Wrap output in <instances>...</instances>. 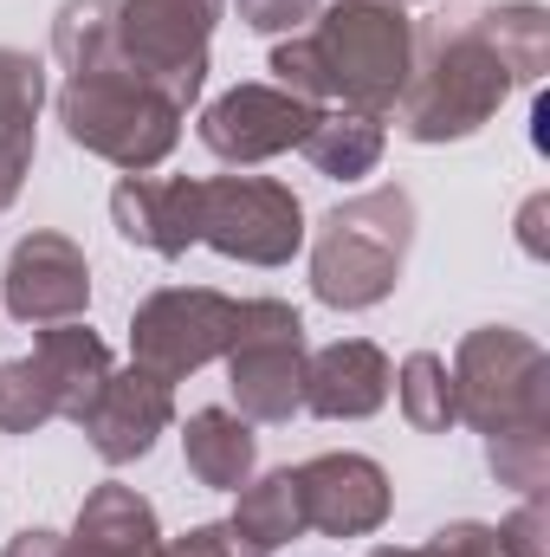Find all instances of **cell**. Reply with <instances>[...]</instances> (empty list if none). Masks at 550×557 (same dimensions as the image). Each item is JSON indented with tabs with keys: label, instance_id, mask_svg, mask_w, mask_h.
I'll list each match as a JSON object with an SVG mask.
<instances>
[{
	"label": "cell",
	"instance_id": "cell-8",
	"mask_svg": "<svg viewBox=\"0 0 550 557\" xmlns=\"http://www.w3.org/2000/svg\"><path fill=\"white\" fill-rule=\"evenodd\" d=\"M201 247L247 260V267H285L304 247V201L273 175H208Z\"/></svg>",
	"mask_w": 550,
	"mask_h": 557
},
{
	"label": "cell",
	"instance_id": "cell-7",
	"mask_svg": "<svg viewBox=\"0 0 550 557\" xmlns=\"http://www.w3.org/2000/svg\"><path fill=\"white\" fill-rule=\"evenodd\" d=\"M227 0H117V52L182 111L208 85V46Z\"/></svg>",
	"mask_w": 550,
	"mask_h": 557
},
{
	"label": "cell",
	"instance_id": "cell-3",
	"mask_svg": "<svg viewBox=\"0 0 550 557\" xmlns=\"http://www.w3.org/2000/svg\"><path fill=\"white\" fill-rule=\"evenodd\" d=\"M518 85H512L505 59L492 52L486 26L473 13L434 20L427 33H414V65L396 98V124L409 143H466L499 117V104Z\"/></svg>",
	"mask_w": 550,
	"mask_h": 557
},
{
	"label": "cell",
	"instance_id": "cell-20",
	"mask_svg": "<svg viewBox=\"0 0 550 557\" xmlns=\"http://www.w3.org/2000/svg\"><path fill=\"white\" fill-rule=\"evenodd\" d=\"M473 20L486 26L492 52L505 59L512 85H538L550 72V13L538 0H505V7H473Z\"/></svg>",
	"mask_w": 550,
	"mask_h": 557
},
{
	"label": "cell",
	"instance_id": "cell-12",
	"mask_svg": "<svg viewBox=\"0 0 550 557\" xmlns=\"http://www.w3.org/2000/svg\"><path fill=\"white\" fill-rule=\"evenodd\" d=\"M291 480H298L304 532L324 539H370L396 506L389 473L370 454H311L304 467H291Z\"/></svg>",
	"mask_w": 550,
	"mask_h": 557
},
{
	"label": "cell",
	"instance_id": "cell-17",
	"mask_svg": "<svg viewBox=\"0 0 550 557\" xmlns=\"http://www.w3.org/2000/svg\"><path fill=\"white\" fill-rule=\"evenodd\" d=\"M182 454H188V473L214 493H240L260 467V434L240 409H195L182 428Z\"/></svg>",
	"mask_w": 550,
	"mask_h": 557
},
{
	"label": "cell",
	"instance_id": "cell-1",
	"mask_svg": "<svg viewBox=\"0 0 550 557\" xmlns=\"http://www.w3.org/2000/svg\"><path fill=\"white\" fill-rule=\"evenodd\" d=\"M52 52L65 65L59 124L85 156L124 175H149L182 143L188 111L117 52V0H65L52 20Z\"/></svg>",
	"mask_w": 550,
	"mask_h": 557
},
{
	"label": "cell",
	"instance_id": "cell-28",
	"mask_svg": "<svg viewBox=\"0 0 550 557\" xmlns=\"http://www.w3.org/2000/svg\"><path fill=\"white\" fill-rule=\"evenodd\" d=\"M162 557H266V552H260V545H247L234 525H195V532L168 539Z\"/></svg>",
	"mask_w": 550,
	"mask_h": 557
},
{
	"label": "cell",
	"instance_id": "cell-27",
	"mask_svg": "<svg viewBox=\"0 0 550 557\" xmlns=\"http://www.w3.org/2000/svg\"><path fill=\"white\" fill-rule=\"evenodd\" d=\"M317 7H324V0H240V26L285 39V33H304V26L317 20Z\"/></svg>",
	"mask_w": 550,
	"mask_h": 557
},
{
	"label": "cell",
	"instance_id": "cell-24",
	"mask_svg": "<svg viewBox=\"0 0 550 557\" xmlns=\"http://www.w3.org/2000/svg\"><path fill=\"white\" fill-rule=\"evenodd\" d=\"M46 421H59V383L39 350L0 363V434H39Z\"/></svg>",
	"mask_w": 550,
	"mask_h": 557
},
{
	"label": "cell",
	"instance_id": "cell-25",
	"mask_svg": "<svg viewBox=\"0 0 550 557\" xmlns=\"http://www.w3.org/2000/svg\"><path fill=\"white\" fill-rule=\"evenodd\" d=\"M486 467L499 486L538 499L550 486V428H518V434H492L486 441Z\"/></svg>",
	"mask_w": 550,
	"mask_h": 557
},
{
	"label": "cell",
	"instance_id": "cell-13",
	"mask_svg": "<svg viewBox=\"0 0 550 557\" xmlns=\"http://www.w3.org/2000/svg\"><path fill=\"white\" fill-rule=\"evenodd\" d=\"M168 421H175V383H162L142 363H130V370L104 376V389L91 396L78 428H85V441H91V454L104 467H130V460H142L155 447V434Z\"/></svg>",
	"mask_w": 550,
	"mask_h": 557
},
{
	"label": "cell",
	"instance_id": "cell-4",
	"mask_svg": "<svg viewBox=\"0 0 550 557\" xmlns=\"http://www.w3.org/2000/svg\"><path fill=\"white\" fill-rule=\"evenodd\" d=\"M414 247V195L409 188H370L337 201L317 221L311 240V292L330 311H370L396 292Z\"/></svg>",
	"mask_w": 550,
	"mask_h": 557
},
{
	"label": "cell",
	"instance_id": "cell-33",
	"mask_svg": "<svg viewBox=\"0 0 550 557\" xmlns=\"http://www.w3.org/2000/svg\"><path fill=\"white\" fill-rule=\"evenodd\" d=\"M370 557H440L434 545H376Z\"/></svg>",
	"mask_w": 550,
	"mask_h": 557
},
{
	"label": "cell",
	"instance_id": "cell-29",
	"mask_svg": "<svg viewBox=\"0 0 550 557\" xmlns=\"http://www.w3.org/2000/svg\"><path fill=\"white\" fill-rule=\"evenodd\" d=\"M427 545H434L440 557H505L499 532H492V525H479V519H453V525H440Z\"/></svg>",
	"mask_w": 550,
	"mask_h": 557
},
{
	"label": "cell",
	"instance_id": "cell-9",
	"mask_svg": "<svg viewBox=\"0 0 550 557\" xmlns=\"http://www.w3.org/2000/svg\"><path fill=\"white\" fill-rule=\"evenodd\" d=\"M304 318L285 298H247V331L227 350V389L247 421H291L304 409Z\"/></svg>",
	"mask_w": 550,
	"mask_h": 557
},
{
	"label": "cell",
	"instance_id": "cell-31",
	"mask_svg": "<svg viewBox=\"0 0 550 557\" xmlns=\"http://www.w3.org/2000/svg\"><path fill=\"white\" fill-rule=\"evenodd\" d=\"M545 214H550L545 195L525 201V214H518V240H525V253H545Z\"/></svg>",
	"mask_w": 550,
	"mask_h": 557
},
{
	"label": "cell",
	"instance_id": "cell-16",
	"mask_svg": "<svg viewBox=\"0 0 550 557\" xmlns=\"http://www.w3.org/2000/svg\"><path fill=\"white\" fill-rule=\"evenodd\" d=\"M65 557H162L155 506L137 486H117V480L91 486L78 506V525L65 539Z\"/></svg>",
	"mask_w": 550,
	"mask_h": 557
},
{
	"label": "cell",
	"instance_id": "cell-19",
	"mask_svg": "<svg viewBox=\"0 0 550 557\" xmlns=\"http://www.w3.org/2000/svg\"><path fill=\"white\" fill-rule=\"evenodd\" d=\"M383 143H389V124H383L376 111H350V104H337V111H317L311 137L298 143V149L311 156L317 175H330V182H357V175H370V169L383 162Z\"/></svg>",
	"mask_w": 550,
	"mask_h": 557
},
{
	"label": "cell",
	"instance_id": "cell-18",
	"mask_svg": "<svg viewBox=\"0 0 550 557\" xmlns=\"http://www.w3.org/2000/svg\"><path fill=\"white\" fill-rule=\"evenodd\" d=\"M39 363L52 370V383H59V421H78L85 409H91V396L104 389V376L117 370L111 363V344L91 331V324H46L39 331Z\"/></svg>",
	"mask_w": 550,
	"mask_h": 557
},
{
	"label": "cell",
	"instance_id": "cell-6",
	"mask_svg": "<svg viewBox=\"0 0 550 557\" xmlns=\"http://www.w3.org/2000/svg\"><path fill=\"white\" fill-rule=\"evenodd\" d=\"M240 331H247V298H227L214 285H162L130 318V363L162 383H182L201 363L227 357Z\"/></svg>",
	"mask_w": 550,
	"mask_h": 557
},
{
	"label": "cell",
	"instance_id": "cell-2",
	"mask_svg": "<svg viewBox=\"0 0 550 557\" xmlns=\"http://www.w3.org/2000/svg\"><path fill=\"white\" fill-rule=\"evenodd\" d=\"M414 65L409 0H330L317 20L273 46V78L298 98H337L389 117Z\"/></svg>",
	"mask_w": 550,
	"mask_h": 557
},
{
	"label": "cell",
	"instance_id": "cell-5",
	"mask_svg": "<svg viewBox=\"0 0 550 557\" xmlns=\"http://www.w3.org/2000/svg\"><path fill=\"white\" fill-rule=\"evenodd\" d=\"M453 409L466 428L518 434V428H550V357L538 337L512 324H479L453 350Z\"/></svg>",
	"mask_w": 550,
	"mask_h": 557
},
{
	"label": "cell",
	"instance_id": "cell-26",
	"mask_svg": "<svg viewBox=\"0 0 550 557\" xmlns=\"http://www.w3.org/2000/svg\"><path fill=\"white\" fill-rule=\"evenodd\" d=\"M492 532H499L505 557H550V512H545V493H538V499H525V506H518L512 519H499Z\"/></svg>",
	"mask_w": 550,
	"mask_h": 557
},
{
	"label": "cell",
	"instance_id": "cell-30",
	"mask_svg": "<svg viewBox=\"0 0 550 557\" xmlns=\"http://www.w3.org/2000/svg\"><path fill=\"white\" fill-rule=\"evenodd\" d=\"M0 557H65V539L59 532H46V525H26V532H13L7 539V552Z\"/></svg>",
	"mask_w": 550,
	"mask_h": 557
},
{
	"label": "cell",
	"instance_id": "cell-22",
	"mask_svg": "<svg viewBox=\"0 0 550 557\" xmlns=\"http://www.w3.org/2000/svg\"><path fill=\"white\" fill-rule=\"evenodd\" d=\"M39 111H46V72L33 52L20 46H0V149L33 162V131H39Z\"/></svg>",
	"mask_w": 550,
	"mask_h": 557
},
{
	"label": "cell",
	"instance_id": "cell-10",
	"mask_svg": "<svg viewBox=\"0 0 550 557\" xmlns=\"http://www.w3.org/2000/svg\"><path fill=\"white\" fill-rule=\"evenodd\" d=\"M311 124H317L311 98H298L285 85H234L201 111L195 137H201L208 156H221L234 169H253V162H273L285 149H298L311 137Z\"/></svg>",
	"mask_w": 550,
	"mask_h": 557
},
{
	"label": "cell",
	"instance_id": "cell-21",
	"mask_svg": "<svg viewBox=\"0 0 550 557\" xmlns=\"http://www.w3.org/2000/svg\"><path fill=\"white\" fill-rule=\"evenodd\" d=\"M227 525H234L247 545H260L266 557H273L278 545H291V539H304V506H298V480H291V467L247 480V486H240V506H234Z\"/></svg>",
	"mask_w": 550,
	"mask_h": 557
},
{
	"label": "cell",
	"instance_id": "cell-23",
	"mask_svg": "<svg viewBox=\"0 0 550 557\" xmlns=\"http://www.w3.org/2000/svg\"><path fill=\"white\" fill-rule=\"evenodd\" d=\"M396 403H402V416H409L414 434H447L460 409H453V370H447V357H434V350H414L402 357V370H396Z\"/></svg>",
	"mask_w": 550,
	"mask_h": 557
},
{
	"label": "cell",
	"instance_id": "cell-32",
	"mask_svg": "<svg viewBox=\"0 0 550 557\" xmlns=\"http://www.w3.org/2000/svg\"><path fill=\"white\" fill-rule=\"evenodd\" d=\"M26 169H33V162H20V156H7V149H0V208H13V195H20V182H26Z\"/></svg>",
	"mask_w": 550,
	"mask_h": 557
},
{
	"label": "cell",
	"instance_id": "cell-14",
	"mask_svg": "<svg viewBox=\"0 0 550 557\" xmlns=\"http://www.w3.org/2000/svg\"><path fill=\"white\" fill-rule=\"evenodd\" d=\"M111 227L162 260H182L201 247V182L188 175H124L111 188Z\"/></svg>",
	"mask_w": 550,
	"mask_h": 557
},
{
	"label": "cell",
	"instance_id": "cell-15",
	"mask_svg": "<svg viewBox=\"0 0 550 557\" xmlns=\"http://www.w3.org/2000/svg\"><path fill=\"white\" fill-rule=\"evenodd\" d=\"M396 389V370L383 357V344L370 337H337L324 350H311L304 363V416L317 421H370Z\"/></svg>",
	"mask_w": 550,
	"mask_h": 557
},
{
	"label": "cell",
	"instance_id": "cell-11",
	"mask_svg": "<svg viewBox=\"0 0 550 557\" xmlns=\"http://www.w3.org/2000/svg\"><path fill=\"white\" fill-rule=\"evenodd\" d=\"M0 298L33 331L85 318V305H91V260H85V247L72 234H52V227L13 240L7 273H0Z\"/></svg>",
	"mask_w": 550,
	"mask_h": 557
}]
</instances>
